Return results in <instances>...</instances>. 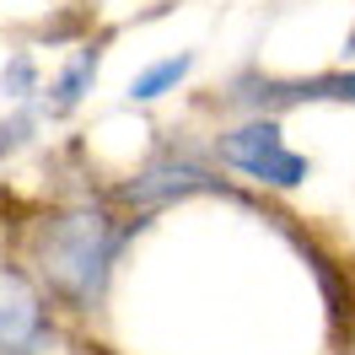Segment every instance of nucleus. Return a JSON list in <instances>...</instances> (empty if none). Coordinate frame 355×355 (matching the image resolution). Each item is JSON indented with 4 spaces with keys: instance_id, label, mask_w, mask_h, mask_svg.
I'll use <instances>...</instances> for the list:
<instances>
[{
    "instance_id": "obj_8",
    "label": "nucleus",
    "mask_w": 355,
    "mask_h": 355,
    "mask_svg": "<svg viewBox=\"0 0 355 355\" xmlns=\"http://www.w3.org/2000/svg\"><path fill=\"white\" fill-rule=\"evenodd\" d=\"M33 124H38V113H33V108H22L17 119H6V124H0V156L17 151V146L27 140V130H33Z\"/></svg>"
},
{
    "instance_id": "obj_4",
    "label": "nucleus",
    "mask_w": 355,
    "mask_h": 355,
    "mask_svg": "<svg viewBox=\"0 0 355 355\" xmlns=\"http://www.w3.org/2000/svg\"><path fill=\"white\" fill-rule=\"evenodd\" d=\"M237 103L253 108H291V103H355V70L350 76H307V81H243Z\"/></svg>"
},
{
    "instance_id": "obj_3",
    "label": "nucleus",
    "mask_w": 355,
    "mask_h": 355,
    "mask_svg": "<svg viewBox=\"0 0 355 355\" xmlns=\"http://www.w3.org/2000/svg\"><path fill=\"white\" fill-rule=\"evenodd\" d=\"M44 339V307L22 275L0 269V355H27Z\"/></svg>"
},
{
    "instance_id": "obj_2",
    "label": "nucleus",
    "mask_w": 355,
    "mask_h": 355,
    "mask_svg": "<svg viewBox=\"0 0 355 355\" xmlns=\"http://www.w3.org/2000/svg\"><path fill=\"white\" fill-rule=\"evenodd\" d=\"M216 151H221V162H232L237 173L259 178V183H269V189H296V183H307V173H312L307 156L291 151L286 140H280V124H269V119L221 135Z\"/></svg>"
},
{
    "instance_id": "obj_7",
    "label": "nucleus",
    "mask_w": 355,
    "mask_h": 355,
    "mask_svg": "<svg viewBox=\"0 0 355 355\" xmlns=\"http://www.w3.org/2000/svg\"><path fill=\"white\" fill-rule=\"evenodd\" d=\"M189 54H178V60H156L151 70H140L135 76V87H130V103H151V97H162V92H173L183 76H189Z\"/></svg>"
},
{
    "instance_id": "obj_9",
    "label": "nucleus",
    "mask_w": 355,
    "mask_h": 355,
    "mask_svg": "<svg viewBox=\"0 0 355 355\" xmlns=\"http://www.w3.org/2000/svg\"><path fill=\"white\" fill-rule=\"evenodd\" d=\"M6 92H11V97H27V92H33V54H17V60L6 65Z\"/></svg>"
},
{
    "instance_id": "obj_6",
    "label": "nucleus",
    "mask_w": 355,
    "mask_h": 355,
    "mask_svg": "<svg viewBox=\"0 0 355 355\" xmlns=\"http://www.w3.org/2000/svg\"><path fill=\"white\" fill-rule=\"evenodd\" d=\"M92 76H97V49H81V54H76V60H70V65L60 70V81H54V113L76 108V103L87 97Z\"/></svg>"
},
{
    "instance_id": "obj_1",
    "label": "nucleus",
    "mask_w": 355,
    "mask_h": 355,
    "mask_svg": "<svg viewBox=\"0 0 355 355\" xmlns=\"http://www.w3.org/2000/svg\"><path fill=\"white\" fill-rule=\"evenodd\" d=\"M119 232H113L103 216L92 210H70V216H54L38 237V259H44L49 280L65 291L70 302H92L103 296V280H108V264L119 253Z\"/></svg>"
},
{
    "instance_id": "obj_5",
    "label": "nucleus",
    "mask_w": 355,
    "mask_h": 355,
    "mask_svg": "<svg viewBox=\"0 0 355 355\" xmlns=\"http://www.w3.org/2000/svg\"><path fill=\"white\" fill-rule=\"evenodd\" d=\"M200 189H216V178H205L200 167L189 162H156L124 189V200L135 205H151V200H173V194H200Z\"/></svg>"
}]
</instances>
